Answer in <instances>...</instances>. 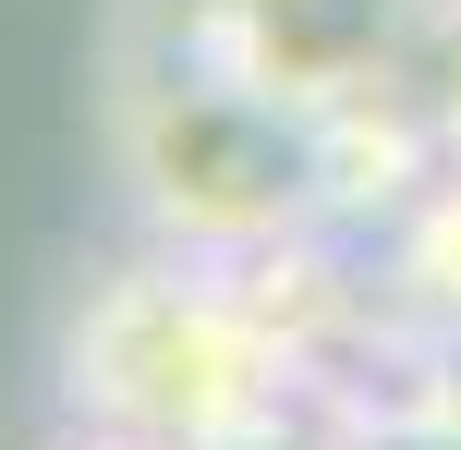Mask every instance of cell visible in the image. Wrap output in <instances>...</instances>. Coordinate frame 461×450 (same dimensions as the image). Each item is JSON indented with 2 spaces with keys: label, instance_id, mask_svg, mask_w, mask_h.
I'll use <instances>...</instances> for the list:
<instances>
[{
  "label": "cell",
  "instance_id": "7a4b0ae2",
  "mask_svg": "<svg viewBox=\"0 0 461 450\" xmlns=\"http://www.w3.org/2000/svg\"><path fill=\"white\" fill-rule=\"evenodd\" d=\"M73 402H97L110 427L207 450L267 402V341L243 329V305L183 268H122L86 317H73Z\"/></svg>",
  "mask_w": 461,
  "mask_h": 450
},
{
  "label": "cell",
  "instance_id": "6da1fadb",
  "mask_svg": "<svg viewBox=\"0 0 461 450\" xmlns=\"http://www.w3.org/2000/svg\"><path fill=\"white\" fill-rule=\"evenodd\" d=\"M110 159L134 183V207L158 219L183 256H243V243L292 232L303 183H316V146L279 134L255 86H219V73H134L110 110Z\"/></svg>",
  "mask_w": 461,
  "mask_h": 450
},
{
  "label": "cell",
  "instance_id": "277c9868",
  "mask_svg": "<svg viewBox=\"0 0 461 450\" xmlns=\"http://www.w3.org/2000/svg\"><path fill=\"white\" fill-rule=\"evenodd\" d=\"M425 122H438V146L461 159V13L438 24V49H425Z\"/></svg>",
  "mask_w": 461,
  "mask_h": 450
},
{
  "label": "cell",
  "instance_id": "3957f363",
  "mask_svg": "<svg viewBox=\"0 0 461 450\" xmlns=\"http://www.w3.org/2000/svg\"><path fill=\"white\" fill-rule=\"evenodd\" d=\"M413 280L438 292V305H461V183L425 195V219H413Z\"/></svg>",
  "mask_w": 461,
  "mask_h": 450
}]
</instances>
